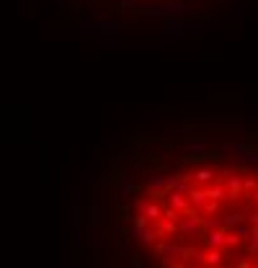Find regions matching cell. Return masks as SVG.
Instances as JSON below:
<instances>
[{
    "label": "cell",
    "instance_id": "22",
    "mask_svg": "<svg viewBox=\"0 0 258 268\" xmlns=\"http://www.w3.org/2000/svg\"><path fill=\"white\" fill-rule=\"evenodd\" d=\"M253 212H255V201H253V198H248L245 204H243V217L248 219V217H250Z\"/></svg>",
    "mask_w": 258,
    "mask_h": 268
},
{
    "label": "cell",
    "instance_id": "9",
    "mask_svg": "<svg viewBox=\"0 0 258 268\" xmlns=\"http://www.w3.org/2000/svg\"><path fill=\"white\" fill-rule=\"evenodd\" d=\"M207 248H225V227H214V230H204L202 235Z\"/></svg>",
    "mask_w": 258,
    "mask_h": 268
},
{
    "label": "cell",
    "instance_id": "12",
    "mask_svg": "<svg viewBox=\"0 0 258 268\" xmlns=\"http://www.w3.org/2000/svg\"><path fill=\"white\" fill-rule=\"evenodd\" d=\"M220 150L230 152V155H232V158L238 160V163H243V155H245V152L250 150V145H248V142H238V145H222Z\"/></svg>",
    "mask_w": 258,
    "mask_h": 268
},
{
    "label": "cell",
    "instance_id": "17",
    "mask_svg": "<svg viewBox=\"0 0 258 268\" xmlns=\"http://www.w3.org/2000/svg\"><path fill=\"white\" fill-rule=\"evenodd\" d=\"M183 152H186V155H204V152H207V145H202V142H188V145L183 147Z\"/></svg>",
    "mask_w": 258,
    "mask_h": 268
},
{
    "label": "cell",
    "instance_id": "10",
    "mask_svg": "<svg viewBox=\"0 0 258 268\" xmlns=\"http://www.w3.org/2000/svg\"><path fill=\"white\" fill-rule=\"evenodd\" d=\"M204 201H207V186H197V183H194L191 191H188V204H191V209L199 212Z\"/></svg>",
    "mask_w": 258,
    "mask_h": 268
},
{
    "label": "cell",
    "instance_id": "24",
    "mask_svg": "<svg viewBox=\"0 0 258 268\" xmlns=\"http://www.w3.org/2000/svg\"><path fill=\"white\" fill-rule=\"evenodd\" d=\"M245 222H248L250 227H255V230H258V209H255V212H253V214H250V217H248Z\"/></svg>",
    "mask_w": 258,
    "mask_h": 268
},
{
    "label": "cell",
    "instance_id": "5",
    "mask_svg": "<svg viewBox=\"0 0 258 268\" xmlns=\"http://www.w3.org/2000/svg\"><path fill=\"white\" fill-rule=\"evenodd\" d=\"M230 253L232 250H227V248H207L204 250V265L207 268H222L225 260L230 258Z\"/></svg>",
    "mask_w": 258,
    "mask_h": 268
},
{
    "label": "cell",
    "instance_id": "8",
    "mask_svg": "<svg viewBox=\"0 0 258 268\" xmlns=\"http://www.w3.org/2000/svg\"><path fill=\"white\" fill-rule=\"evenodd\" d=\"M153 225H155L158 237H173V235H178V222H176V219L160 217V219H155V222H153Z\"/></svg>",
    "mask_w": 258,
    "mask_h": 268
},
{
    "label": "cell",
    "instance_id": "26",
    "mask_svg": "<svg viewBox=\"0 0 258 268\" xmlns=\"http://www.w3.org/2000/svg\"><path fill=\"white\" fill-rule=\"evenodd\" d=\"M250 198H253V201H255V207H258V191H255V193H253V196H250Z\"/></svg>",
    "mask_w": 258,
    "mask_h": 268
},
{
    "label": "cell",
    "instance_id": "14",
    "mask_svg": "<svg viewBox=\"0 0 258 268\" xmlns=\"http://www.w3.org/2000/svg\"><path fill=\"white\" fill-rule=\"evenodd\" d=\"M217 214H220V201L207 198L202 204V209H199V217H217Z\"/></svg>",
    "mask_w": 258,
    "mask_h": 268
},
{
    "label": "cell",
    "instance_id": "18",
    "mask_svg": "<svg viewBox=\"0 0 258 268\" xmlns=\"http://www.w3.org/2000/svg\"><path fill=\"white\" fill-rule=\"evenodd\" d=\"M126 219H132V227H150V225H153V222H150L145 214H135V217H126Z\"/></svg>",
    "mask_w": 258,
    "mask_h": 268
},
{
    "label": "cell",
    "instance_id": "13",
    "mask_svg": "<svg viewBox=\"0 0 258 268\" xmlns=\"http://www.w3.org/2000/svg\"><path fill=\"white\" fill-rule=\"evenodd\" d=\"M258 191V178L250 173H243V198H250Z\"/></svg>",
    "mask_w": 258,
    "mask_h": 268
},
{
    "label": "cell",
    "instance_id": "6",
    "mask_svg": "<svg viewBox=\"0 0 258 268\" xmlns=\"http://www.w3.org/2000/svg\"><path fill=\"white\" fill-rule=\"evenodd\" d=\"M140 240L142 245H147V248H153L155 240H158V232H155V225H150V227H132L129 230V240Z\"/></svg>",
    "mask_w": 258,
    "mask_h": 268
},
{
    "label": "cell",
    "instance_id": "2",
    "mask_svg": "<svg viewBox=\"0 0 258 268\" xmlns=\"http://www.w3.org/2000/svg\"><path fill=\"white\" fill-rule=\"evenodd\" d=\"M181 178L188 183H197V186H209L214 178H217V170L212 165H199V168H191V170L181 173Z\"/></svg>",
    "mask_w": 258,
    "mask_h": 268
},
{
    "label": "cell",
    "instance_id": "3",
    "mask_svg": "<svg viewBox=\"0 0 258 268\" xmlns=\"http://www.w3.org/2000/svg\"><path fill=\"white\" fill-rule=\"evenodd\" d=\"M178 235H183V237H202V235H204V227H202L199 212H194V214H183V217L178 219Z\"/></svg>",
    "mask_w": 258,
    "mask_h": 268
},
{
    "label": "cell",
    "instance_id": "19",
    "mask_svg": "<svg viewBox=\"0 0 258 268\" xmlns=\"http://www.w3.org/2000/svg\"><path fill=\"white\" fill-rule=\"evenodd\" d=\"M132 193H137V186H129V183H119V196H121V198H129Z\"/></svg>",
    "mask_w": 258,
    "mask_h": 268
},
{
    "label": "cell",
    "instance_id": "16",
    "mask_svg": "<svg viewBox=\"0 0 258 268\" xmlns=\"http://www.w3.org/2000/svg\"><path fill=\"white\" fill-rule=\"evenodd\" d=\"M225 248L227 250H238V248H243V242H240V237L238 235H235L230 227L225 230Z\"/></svg>",
    "mask_w": 258,
    "mask_h": 268
},
{
    "label": "cell",
    "instance_id": "25",
    "mask_svg": "<svg viewBox=\"0 0 258 268\" xmlns=\"http://www.w3.org/2000/svg\"><path fill=\"white\" fill-rule=\"evenodd\" d=\"M238 268H253V260L245 255V258H240V260H238Z\"/></svg>",
    "mask_w": 258,
    "mask_h": 268
},
{
    "label": "cell",
    "instance_id": "21",
    "mask_svg": "<svg viewBox=\"0 0 258 268\" xmlns=\"http://www.w3.org/2000/svg\"><path fill=\"white\" fill-rule=\"evenodd\" d=\"M191 186H194V183H188V181H183V178H181V181H178V186H176L173 191H178V193H183V196H188V191H191Z\"/></svg>",
    "mask_w": 258,
    "mask_h": 268
},
{
    "label": "cell",
    "instance_id": "23",
    "mask_svg": "<svg viewBox=\"0 0 258 268\" xmlns=\"http://www.w3.org/2000/svg\"><path fill=\"white\" fill-rule=\"evenodd\" d=\"M165 268H191V265H188L186 260H170V263H168Z\"/></svg>",
    "mask_w": 258,
    "mask_h": 268
},
{
    "label": "cell",
    "instance_id": "15",
    "mask_svg": "<svg viewBox=\"0 0 258 268\" xmlns=\"http://www.w3.org/2000/svg\"><path fill=\"white\" fill-rule=\"evenodd\" d=\"M222 219V227L227 230V227H235V225H240V222H245V217H243V212H227L225 217H220Z\"/></svg>",
    "mask_w": 258,
    "mask_h": 268
},
{
    "label": "cell",
    "instance_id": "27",
    "mask_svg": "<svg viewBox=\"0 0 258 268\" xmlns=\"http://www.w3.org/2000/svg\"><path fill=\"white\" fill-rule=\"evenodd\" d=\"M132 3H145V0H132Z\"/></svg>",
    "mask_w": 258,
    "mask_h": 268
},
{
    "label": "cell",
    "instance_id": "1",
    "mask_svg": "<svg viewBox=\"0 0 258 268\" xmlns=\"http://www.w3.org/2000/svg\"><path fill=\"white\" fill-rule=\"evenodd\" d=\"M155 255H158V260L163 263V265H168L170 260H186L188 263V258H191V253H194V245H181V242H173L170 237H165V240H155Z\"/></svg>",
    "mask_w": 258,
    "mask_h": 268
},
{
    "label": "cell",
    "instance_id": "20",
    "mask_svg": "<svg viewBox=\"0 0 258 268\" xmlns=\"http://www.w3.org/2000/svg\"><path fill=\"white\" fill-rule=\"evenodd\" d=\"M178 181H181V175H165V186H163L165 193H168V191H173V188L178 186Z\"/></svg>",
    "mask_w": 258,
    "mask_h": 268
},
{
    "label": "cell",
    "instance_id": "7",
    "mask_svg": "<svg viewBox=\"0 0 258 268\" xmlns=\"http://www.w3.org/2000/svg\"><path fill=\"white\" fill-rule=\"evenodd\" d=\"M168 198V207H173L176 212H181V214H194V209H191V204H188V196H183V193H178V191H168L165 193Z\"/></svg>",
    "mask_w": 258,
    "mask_h": 268
},
{
    "label": "cell",
    "instance_id": "4",
    "mask_svg": "<svg viewBox=\"0 0 258 268\" xmlns=\"http://www.w3.org/2000/svg\"><path fill=\"white\" fill-rule=\"evenodd\" d=\"M225 181V191L230 201H240L243 198V173H230L222 178Z\"/></svg>",
    "mask_w": 258,
    "mask_h": 268
},
{
    "label": "cell",
    "instance_id": "11",
    "mask_svg": "<svg viewBox=\"0 0 258 268\" xmlns=\"http://www.w3.org/2000/svg\"><path fill=\"white\" fill-rule=\"evenodd\" d=\"M163 29L170 34H183V31H188V24L181 18H163Z\"/></svg>",
    "mask_w": 258,
    "mask_h": 268
}]
</instances>
